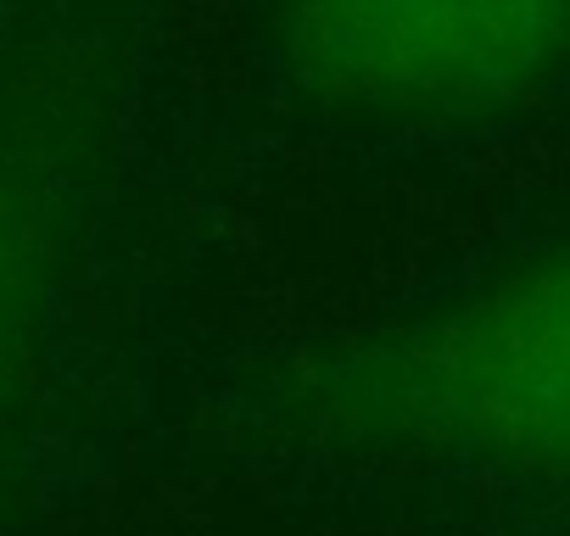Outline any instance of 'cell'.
I'll list each match as a JSON object with an SVG mask.
<instances>
[{"instance_id": "1", "label": "cell", "mask_w": 570, "mask_h": 536, "mask_svg": "<svg viewBox=\"0 0 570 536\" xmlns=\"http://www.w3.org/2000/svg\"><path fill=\"white\" fill-rule=\"evenodd\" d=\"M292 62L347 101H487L570 57L559 7H325L297 18Z\"/></svg>"}, {"instance_id": "2", "label": "cell", "mask_w": 570, "mask_h": 536, "mask_svg": "<svg viewBox=\"0 0 570 536\" xmlns=\"http://www.w3.org/2000/svg\"><path fill=\"white\" fill-rule=\"evenodd\" d=\"M436 391L475 441L570 458V262L475 308L442 341Z\"/></svg>"}]
</instances>
